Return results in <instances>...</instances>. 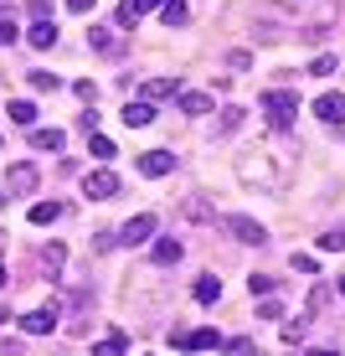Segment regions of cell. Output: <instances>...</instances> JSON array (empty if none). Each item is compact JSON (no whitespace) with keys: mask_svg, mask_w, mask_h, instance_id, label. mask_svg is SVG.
<instances>
[{"mask_svg":"<svg viewBox=\"0 0 345 356\" xmlns=\"http://www.w3.org/2000/svg\"><path fill=\"white\" fill-rule=\"evenodd\" d=\"M180 253H186V248H180V238H155L150 259H155L160 268H176V264H180Z\"/></svg>","mask_w":345,"mask_h":356,"instance_id":"10","label":"cell"},{"mask_svg":"<svg viewBox=\"0 0 345 356\" xmlns=\"http://www.w3.org/2000/svg\"><path fill=\"white\" fill-rule=\"evenodd\" d=\"M170 346H180V351H212V346H221V336L212 325H201V330H176L170 336Z\"/></svg>","mask_w":345,"mask_h":356,"instance_id":"5","label":"cell"},{"mask_svg":"<svg viewBox=\"0 0 345 356\" xmlns=\"http://www.w3.org/2000/svg\"><path fill=\"white\" fill-rule=\"evenodd\" d=\"M10 124H36V104H31V98H16V104H10Z\"/></svg>","mask_w":345,"mask_h":356,"instance_id":"23","label":"cell"},{"mask_svg":"<svg viewBox=\"0 0 345 356\" xmlns=\"http://www.w3.org/2000/svg\"><path fill=\"white\" fill-rule=\"evenodd\" d=\"M227 232H232L237 243H248V248H263V243H268V232L258 227L253 217H227Z\"/></svg>","mask_w":345,"mask_h":356,"instance_id":"8","label":"cell"},{"mask_svg":"<svg viewBox=\"0 0 345 356\" xmlns=\"http://www.w3.org/2000/svg\"><path fill=\"white\" fill-rule=\"evenodd\" d=\"M155 232H160V217H155V212H140V217H129V222L119 227L114 238L124 243V248H140V243H150Z\"/></svg>","mask_w":345,"mask_h":356,"instance_id":"3","label":"cell"},{"mask_svg":"<svg viewBox=\"0 0 345 356\" xmlns=\"http://www.w3.org/2000/svg\"><path fill=\"white\" fill-rule=\"evenodd\" d=\"M140 170L144 176H170V170H176V155L170 150H150V155H140Z\"/></svg>","mask_w":345,"mask_h":356,"instance_id":"13","label":"cell"},{"mask_svg":"<svg viewBox=\"0 0 345 356\" xmlns=\"http://www.w3.org/2000/svg\"><path fill=\"white\" fill-rule=\"evenodd\" d=\"M160 16H165V26H186L191 10H186V0H160Z\"/></svg>","mask_w":345,"mask_h":356,"instance_id":"19","label":"cell"},{"mask_svg":"<svg viewBox=\"0 0 345 356\" xmlns=\"http://www.w3.org/2000/svg\"><path fill=\"white\" fill-rule=\"evenodd\" d=\"M98 6V0H67V10H78V16H83V10H93Z\"/></svg>","mask_w":345,"mask_h":356,"instance_id":"37","label":"cell"},{"mask_svg":"<svg viewBox=\"0 0 345 356\" xmlns=\"http://www.w3.org/2000/svg\"><path fill=\"white\" fill-rule=\"evenodd\" d=\"M6 181H10V196H36V186H42V170L21 161V165L6 170Z\"/></svg>","mask_w":345,"mask_h":356,"instance_id":"6","label":"cell"},{"mask_svg":"<svg viewBox=\"0 0 345 356\" xmlns=\"http://www.w3.org/2000/svg\"><path fill=\"white\" fill-rule=\"evenodd\" d=\"M114 243H119L114 232H98V238H93V253H108V248H114Z\"/></svg>","mask_w":345,"mask_h":356,"instance_id":"35","label":"cell"},{"mask_svg":"<svg viewBox=\"0 0 345 356\" xmlns=\"http://www.w3.org/2000/svg\"><path fill=\"white\" fill-rule=\"evenodd\" d=\"M150 119H155V104H144V98H140V104H124V124L129 129H144Z\"/></svg>","mask_w":345,"mask_h":356,"instance_id":"17","label":"cell"},{"mask_svg":"<svg viewBox=\"0 0 345 356\" xmlns=\"http://www.w3.org/2000/svg\"><path fill=\"white\" fill-rule=\"evenodd\" d=\"M310 356H340V351H330V346H319V351H310Z\"/></svg>","mask_w":345,"mask_h":356,"instance_id":"39","label":"cell"},{"mask_svg":"<svg viewBox=\"0 0 345 356\" xmlns=\"http://www.w3.org/2000/svg\"><path fill=\"white\" fill-rule=\"evenodd\" d=\"M16 21H10V10H0V47H10V42H16Z\"/></svg>","mask_w":345,"mask_h":356,"instance_id":"28","label":"cell"},{"mask_svg":"<svg viewBox=\"0 0 345 356\" xmlns=\"http://www.w3.org/2000/svg\"><path fill=\"white\" fill-rule=\"evenodd\" d=\"M124 346H129V341H124V330H108V336L93 346V356H124Z\"/></svg>","mask_w":345,"mask_h":356,"instance_id":"20","label":"cell"},{"mask_svg":"<svg viewBox=\"0 0 345 356\" xmlns=\"http://www.w3.org/2000/svg\"><path fill=\"white\" fill-rule=\"evenodd\" d=\"M119 186H124V181H119L114 170H88V176H83V196H88V202H108V196H119Z\"/></svg>","mask_w":345,"mask_h":356,"instance_id":"4","label":"cell"},{"mask_svg":"<svg viewBox=\"0 0 345 356\" xmlns=\"http://www.w3.org/2000/svg\"><path fill=\"white\" fill-rule=\"evenodd\" d=\"M150 6H160V0H119V26H124V31H134V26H140V16H144V10H150Z\"/></svg>","mask_w":345,"mask_h":356,"instance_id":"12","label":"cell"},{"mask_svg":"<svg viewBox=\"0 0 345 356\" xmlns=\"http://www.w3.org/2000/svg\"><path fill=\"white\" fill-rule=\"evenodd\" d=\"M335 67H340V57H335V52H319L314 63H310V72H314V78H330Z\"/></svg>","mask_w":345,"mask_h":356,"instance_id":"26","label":"cell"},{"mask_svg":"<svg viewBox=\"0 0 345 356\" xmlns=\"http://www.w3.org/2000/svg\"><path fill=\"white\" fill-rule=\"evenodd\" d=\"M21 330H26V336H52V330H57V305L26 310V315H21Z\"/></svg>","mask_w":345,"mask_h":356,"instance_id":"7","label":"cell"},{"mask_svg":"<svg viewBox=\"0 0 345 356\" xmlns=\"http://www.w3.org/2000/svg\"><path fill=\"white\" fill-rule=\"evenodd\" d=\"M31 47H36V52L57 47V26H52V21H36V26H31Z\"/></svg>","mask_w":345,"mask_h":356,"instance_id":"21","label":"cell"},{"mask_svg":"<svg viewBox=\"0 0 345 356\" xmlns=\"http://www.w3.org/2000/svg\"><path fill=\"white\" fill-rule=\"evenodd\" d=\"M176 93H180L176 78H144V83H140V98H144V104H155V98H176Z\"/></svg>","mask_w":345,"mask_h":356,"instance_id":"11","label":"cell"},{"mask_svg":"<svg viewBox=\"0 0 345 356\" xmlns=\"http://www.w3.org/2000/svg\"><path fill=\"white\" fill-rule=\"evenodd\" d=\"M42 264H47V274H57V268L67 264V248L62 243H47V253H42Z\"/></svg>","mask_w":345,"mask_h":356,"instance_id":"24","label":"cell"},{"mask_svg":"<svg viewBox=\"0 0 345 356\" xmlns=\"http://www.w3.org/2000/svg\"><path fill=\"white\" fill-rule=\"evenodd\" d=\"M31 150L57 155V150H62V129H42V124H31Z\"/></svg>","mask_w":345,"mask_h":356,"instance_id":"14","label":"cell"},{"mask_svg":"<svg viewBox=\"0 0 345 356\" xmlns=\"http://www.w3.org/2000/svg\"><path fill=\"white\" fill-rule=\"evenodd\" d=\"M176 104L186 108V114H212L217 98H212V93H201V88H186V93H176Z\"/></svg>","mask_w":345,"mask_h":356,"instance_id":"15","label":"cell"},{"mask_svg":"<svg viewBox=\"0 0 345 356\" xmlns=\"http://www.w3.org/2000/svg\"><path fill=\"white\" fill-rule=\"evenodd\" d=\"M62 212H67L62 202H36V207H31V222H36V227H52Z\"/></svg>","mask_w":345,"mask_h":356,"instance_id":"18","label":"cell"},{"mask_svg":"<svg viewBox=\"0 0 345 356\" xmlns=\"http://www.w3.org/2000/svg\"><path fill=\"white\" fill-rule=\"evenodd\" d=\"M258 315H263V321H283V300H263V305H258Z\"/></svg>","mask_w":345,"mask_h":356,"instance_id":"31","label":"cell"},{"mask_svg":"<svg viewBox=\"0 0 345 356\" xmlns=\"http://www.w3.org/2000/svg\"><path fill=\"white\" fill-rule=\"evenodd\" d=\"M314 119L340 124V119H345V98H340V93H319V98H314Z\"/></svg>","mask_w":345,"mask_h":356,"instance_id":"9","label":"cell"},{"mask_svg":"<svg viewBox=\"0 0 345 356\" xmlns=\"http://www.w3.org/2000/svg\"><path fill=\"white\" fill-rule=\"evenodd\" d=\"M88 47H98V52H108V47H114V36H108L103 26H93V31H88Z\"/></svg>","mask_w":345,"mask_h":356,"instance_id":"32","label":"cell"},{"mask_svg":"<svg viewBox=\"0 0 345 356\" xmlns=\"http://www.w3.org/2000/svg\"><path fill=\"white\" fill-rule=\"evenodd\" d=\"M191 294H196L201 305H217V300H221V279H217V274H201V279L191 284Z\"/></svg>","mask_w":345,"mask_h":356,"instance_id":"16","label":"cell"},{"mask_svg":"<svg viewBox=\"0 0 345 356\" xmlns=\"http://www.w3.org/2000/svg\"><path fill=\"white\" fill-rule=\"evenodd\" d=\"M6 284H10V268H6V264H0V289H6Z\"/></svg>","mask_w":345,"mask_h":356,"instance_id":"38","label":"cell"},{"mask_svg":"<svg viewBox=\"0 0 345 356\" xmlns=\"http://www.w3.org/2000/svg\"><path fill=\"white\" fill-rule=\"evenodd\" d=\"M31 88H36V93H57V88H62V78H57V72H47V67H31Z\"/></svg>","mask_w":345,"mask_h":356,"instance_id":"22","label":"cell"},{"mask_svg":"<svg viewBox=\"0 0 345 356\" xmlns=\"http://www.w3.org/2000/svg\"><path fill=\"white\" fill-rule=\"evenodd\" d=\"M283 341H289V346H299V341H304V321H289V325H283Z\"/></svg>","mask_w":345,"mask_h":356,"instance_id":"33","label":"cell"},{"mask_svg":"<svg viewBox=\"0 0 345 356\" xmlns=\"http://www.w3.org/2000/svg\"><path fill=\"white\" fill-rule=\"evenodd\" d=\"M88 150L98 155V161H114V140H108V134H98V129H93V140H88Z\"/></svg>","mask_w":345,"mask_h":356,"instance_id":"27","label":"cell"},{"mask_svg":"<svg viewBox=\"0 0 345 356\" xmlns=\"http://www.w3.org/2000/svg\"><path fill=\"white\" fill-rule=\"evenodd\" d=\"M47 10H52L47 0H31V16H36V21H47Z\"/></svg>","mask_w":345,"mask_h":356,"instance_id":"36","label":"cell"},{"mask_svg":"<svg viewBox=\"0 0 345 356\" xmlns=\"http://www.w3.org/2000/svg\"><path fill=\"white\" fill-rule=\"evenodd\" d=\"M221 134H237L242 129V108H227V114H221V124H217Z\"/></svg>","mask_w":345,"mask_h":356,"instance_id":"29","label":"cell"},{"mask_svg":"<svg viewBox=\"0 0 345 356\" xmlns=\"http://www.w3.org/2000/svg\"><path fill=\"white\" fill-rule=\"evenodd\" d=\"M258 104H263V119H268V129H274V134H289V129H294V119H299V98L283 93V88L263 93Z\"/></svg>","mask_w":345,"mask_h":356,"instance_id":"2","label":"cell"},{"mask_svg":"<svg viewBox=\"0 0 345 356\" xmlns=\"http://www.w3.org/2000/svg\"><path fill=\"white\" fill-rule=\"evenodd\" d=\"M248 289H253V294H274V279H263V274H253V279H248Z\"/></svg>","mask_w":345,"mask_h":356,"instance_id":"34","label":"cell"},{"mask_svg":"<svg viewBox=\"0 0 345 356\" xmlns=\"http://www.w3.org/2000/svg\"><path fill=\"white\" fill-rule=\"evenodd\" d=\"M294 268H299V274H319V264H314V253H294V259H289Z\"/></svg>","mask_w":345,"mask_h":356,"instance_id":"30","label":"cell"},{"mask_svg":"<svg viewBox=\"0 0 345 356\" xmlns=\"http://www.w3.org/2000/svg\"><path fill=\"white\" fill-rule=\"evenodd\" d=\"M340 294H345V279H340Z\"/></svg>","mask_w":345,"mask_h":356,"instance_id":"40","label":"cell"},{"mask_svg":"<svg viewBox=\"0 0 345 356\" xmlns=\"http://www.w3.org/2000/svg\"><path fill=\"white\" fill-rule=\"evenodd\" d=\"M237 170H242V181H248V186H268V191H278L283 181L294 176V155L283 150L278 161H274V155H268L263 145H258V150H248V155L237 161Z\"/></svg>","mask_w":345,"mask_h":356,"instance_id":"1","label":"cell"},{"mask_svg":"<svg viewBox=\"0 0 345 356\" xmlns=\"http://www.w3.org/2000/svg\"><path fill=\"white\" fill-rule=\"evenodd\" d=\"M319 248H325V253H340V248H345V227H325V232H319Z\"/></svg>","mask_w":345,"mask_h":356,"instance_id":"25","label":"cell"}]
</instances>
